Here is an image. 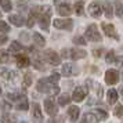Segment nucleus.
Instances as JSON below:
<instances>
[{"label":"nucleus","mask_w":123,"mask_h":123,"mask_svg":"<svg viewBox=\"0 0 123 123\" xmlns=\"http://www.w3.org/2000/svg\"><path fill=\"white\" fill-rule=\"evenodd\" d=\"M36 89L40 93H46V94H50V95H55L60 93V87L57 84L50 83L47 78L40 79L39 82H37V84H36Z\"/></svg>","instance_id":"nucleus-1"},{"label":"nucleus","mask_w":123,"mask_h":123,"mask_svg":"<svg viewBox=\"0 0 123 123\" xmlns=\"http://www.w3.org/2000/svg\"><path fill=\"white\" fill-rule=\"evenodd\" d=\"M42 57H43V60H44L46 62H49V64L53 65V67L60 65V62H61V57H60V54L55 53L54 50H46Z\"/></svg>","instance_id":"nucleus-2"},{"label":"nucleus","mask_w":123,"mask_h":123,"mask_svg":"<svg viewBox=\"0 0 123 123\" xmlns=\"http://www.w3.org/2000/svg\"><path fill=\"white\" fill-rule=\"evenodd\" d=\"M86 37L89 40H91V42H101V35L98 32L95 24H91V25L87 26V29H86Z\"/></svg>","instance_id":"nucleus-3"},{"label":"nucleus","mask_w":123,"mask_h":123,"mask_svg":"<svg viewBox=\"0 0 123 123\" xmlns=\"http://www.w3.org/2000/svg\"><path fill=\"white\" fill-rule=\"evenodd\" d=\"M53 25H54V28H57V29L71 31L72 26H73V21L69 19V18H67V19H60V18H57V19L53 21Z\"/></svg>","instance_id":"nucleus-4"},{"label":"nucleus","mask_w":123,"mask_h":123,"mask_svg":"<svg viewBox=\"0 0 123 123\" xmlns=\"http://www.w3.org/2000/svg\"><path fill=\"white\" fill-rule=\"evenodd\" d=\"M44 111L47 115H50V116H55L57 112H58V108L55 105V101L53 100L51 97L49 98H46L44 100Z\"/></svg>","instance_id":"nucleus-5"},{"label":"nucleus","mask_w":123,"mask_h":123,"mask_svg":"<svg viewBox=\"0 0 123 123\" xmlns=\"http://www.w3.org/2000/svg\"><path fill=\"white\" fill-rule=\"evenodd\" d=\"M105 82L106 84H116L119 82V72L115 69H108L105 72Z\"/></svg>","instance_id":"nucleus-6"},{"label":"nucleus","mask_w":123,"mask_h":123,"mask_svg":"<svg viewBox=\"0 0 123 123\" xmlns=\"http://www.w3.org/2000/svg\"><path fill=\"white\" fill-rule=\"evenodd\" d=\"M89 14L93 18H100L101 14H102V7L98 1H93L89 6Z\"/></svg>","instance_id":"nucleus-7"},{"label":"nucleus","mask_w":123,"mask_h":123,"mask_svg":"<svg viewBox=\"0 0 123 123\" xmlns=\"http://www.w3.org/2000/svg\"><path fill=\"white\" fill-rule=\"evenodd\" d=\"M86 95H87V89L86 87H82V86H79L75 89L72 94V100L76 101V102H80V101H83L86 98Z\"/></svg>","instance_id":"nucleus-8"},{"label":"nucleus","mask_w":123,"mask_h":123,"mask_svg":"<svg viewBox=\"0 0 123 123\" xmlns=\"http://www.w3.org/2000/svg\"><path fill=\"white\" fill-rule=\"evenodd\" d=\"M101 28H102V31H104V33L106 35V36H109V37H115V39H119V36L116 35V29H115V26L113 25H111V24H104L102 22V25H101Z\"/></svg>","instance_id":"nucleus-9"},{"label":"nucleus","mask_w":123,"mask_h":123,"mask_svg":"<svg viewBox=\"0 0 123 123\" xmlns=\"http://www.w3.org/2000/svg\"><path fill=\"white\" fill-rule=\"evenodd\" d=\"M87 55V53L82 49H72V50H69V57L72 58V60H80V58H84V57Z\"/></svg>","instance_id":"nucleus-10"},{"label":"nucleus","mask_w":123,"mask_h":123,"mask_svg":"<svg viewBox=\"0 0 123 123\" xmlns=\"http://www.w3.org/2000/svg\"><path fill=\"white\" fill-rule=\"evenodd\" d=\"M79 115H80V109H79V106H76V105L69 106V109H68V116H69V119H71L72 122H78Z\"/></svg>","instance_id":"nucleus-11"},{"label":"nucleus","mask_w":123,"mask_h":123,"mask_svg":"<svg viewBox=\"0 0 123 123\" xmlns=\"http://www.w3.org/2000/svg\"><path fill=\"white\" fill-rule=\"evenodd\" d=\"M8 21L14 25V26H22L24 24H25V19H24L21 15H18V14H10L8 15Z\"/></svg>","instance_id":"nucleus-12"},{"label":"nucleus","mask_w":123,"mask_h":123,"mask_svg":"<svg viewBox=\"0 0 123 123\" xmlns=\"http://www.w3.org/2000/svg\"><path fill=\"white\" fill-rule=\"evenodd\" d=\"M57 11H58V14H60V15H62V17H68V15H71L72 10H71V6H69V4H67V3H62V4H58V7H57Z\"/></svg>","instance_id":"nucleus-13"},{"label":"nucleus","mask_w":123,"mask_h":123,"mask_svg":"<svg viewBox=\"0 0 123 123\" xmlns=\"http://www.w3.org/2000/svg\"><path fill=\"white\" fill-rule=\"evenodd\" d=\"M33 67L36 69H39V71H44L46 67H44V60H43V57L42 54H36L33 58Z\"/></svg>","instance_id":"nucleus-14"},{"label":"nucleus","mask_w":123,"mask_h":123,"mask_svg":"<svg viewBox=\"0 0 123 123\" xmlns=\"http://www.w3.org/2000/svg\"><path fill=\"white\" fill-rule=\"evenodd\" d=\"M29 64H31V60H29L28 55H17V67L18 68H26L29 67Z\"/></svg>","instance_id":"nucleus-15"},{"label":"nucleus","mask_w":123,"mask_h":123,"mask_svg":"<svg viewBox=\"0 0 123 123\" xmlns=\"http://www.w3.org/2000/svg\"><path fill=\"white\" fill-rule=\"evenodd\" d=\"M32 116L33 119H37V120H42L43 119V113H42V108L37 102H35L32 105Z\"/></svg>","instance_id":"nucleus-16"},{"label":"nucleus","mask_w":123,"mask_h":123,"mask_svg":"<svg viewBox=\"0 0 123 123\" xmlns=\"http://www.w3.org/2000/svg\"><path fill=\"white\" fill-rule=\"evenodd\" d=\"M24 50V46L19 43V42H11V44H10V47H8V53H11V54H18L19 51Z\"/></svg>","instance_id":"nucleus-17"},{"label":"nucleus","mask_w":123,"mask_h":123,"mask_svg":"<svg viewBox=\"0 0 123 123\" xmlns=\"http://www.w3.org/2000/svg\"><path fill=\"white\" fill-rule=\"evenodd\" d=\"M32 39H33V43L37 46V47H44L46 40H44V37H43L40 33H37V32H33V35H32Z\"/></svg>","instance_id":"nucleus-18"},{"label":"nucleus","mask_w":123,"mask_h":123,"mask_svg":"<svg viewBox=\"0 0 123 123\" xmlns=\"http://www.w3.org/2000/svg\"><path fill=\"white\" fill-rule=\"evenodd\" d=\"M0 76L4 78L6 80H11L17 76V72L14 71H10V69H0Z\"/></svg>","instance_id":"nucleus-19"},{"label":"nucleus","mask_w":123,"mask_h":123,"mask_svg":"<svg viewBox=\"0 0 123 123\" xmlns=\"http://www.w3.org/2000/svg\"><path fill=\"white\" fill-rule=\"evenodd\" d=\"M82 123H98V119L95 117L94 113L87 112V113H84L83 117H82Z\"/></svg>","instance_id":"nucleus-20"},{"label":"nucleus","mask_w":123,"mask_h":123,"mask_svg":"<svg viewBox=\"0 0 123 123\" xmlns=\"http://www.w3.org/2000/svg\"><path fill=\"white\" fill-rule=\"evenodd\" d=\"M106 97H108V104L113 105V104H115V102L117 101V91H116L115 89H111L109 91H108Z\"/></svg>","instance_id":"nucleus-21"},{"label":"nucleus","mask_w":123,"mask_h":123,"mask_svg":"<svg viewBox=\"0 0 123 123\" xmlns=\"http://www.w3.org/2000/svg\"><path fill=\"white\" fill-rule=\"evenodd\" d=\"M73 73H76V69L73 68V65L71 64H65L64 67H62V75L64 76H71Z\"/></svg>","instance_id":"nucleus-22"},{"label":"nucleus","mask_w":123,"mask_h":123,"mask_svg":"<svg viewBox=\"0 0 123 123\" xmlns=\"http://www.w3.org/2000/svg\"><path fill=\"white\" fill-rule=\"evenodd\" d=\"M104 12H105L106 18H112L113 17V8H112V4L109 1H104Z\"/></svg>","instance_id":"nucleus-23"},{"label":"nucleus","mask_w":123,"mask_h":123,"mask_svg":"<svg viewBox=\"0 0 123 123\" xmlns=\"http://www.w3.org/2000/svg\"><path fill=\"white\" fill-rule=\"evenodd\" d=\"M28 108H29L28 100H26L25 97H22V98L19 100V102H18V105H17V109H18V111H28Z\"/></svg>","instance_id":"nucleus-24"},{"label":"nucleus","mask_w":123,"mask_h":123,"mask_svg":"<svg viewBox=\"0 0 123 123\" xmlns=\"http://www.w3.org/2000/svg\"><path fill=\"white\" fill-rule=\"evenodd\" d=\"M71 102V97L68 94H61L60 95V98H58V104L61 106H65V105H68Z\"/></svg>","instance_id":"nucleus-25"},{"label":"nucleus","mask_w":123,"mask_h":123,"mask_svg":"<svg viewBox=\"0 0 123 123\" xmlns=\"http://www.w3.org/2000/svg\"><path fill=\"white\" fill-rule=\"evenodd\" d=\"M83 8H84V1L83 0L76 1V4H75V12H76L78 15H83Z\"/></svg>","instance_id":"nucleus-26"},{"label":"nucleus","mask_w":123,"mask_h":123,"mask_svg":"<svg viewBox=\"0 0 123 123\" xmlns=\"http://www.w3.org/2000/svg\"><path fill=\"white\" fill-rule=\"evenodd\" d=\"M94 115L98 120H104V119L108 117V113H106L104 109H94Z\"/></svg>","instance_id":"nucleus-27"},{"label":"nucleus","mask_w":123,"mask_h":123,"mask_svg":"<svg viewBox=\"0 0 123 123\" xmlns=\"http://www.w3.org/2000/svg\"><path fill=\"white\" fill-rule=\"evenodd\" d=\"M0 4H1L3 11H11V8H12L11 0H0Z\"/></svg>","instance_id":"nucleus-28"},{"label":"nucleus","mask_w":123,"mask_h":123,"mask_svg":"<svg viewBox=\"0 0 123 123\" xmlns=\"http://www.w3.org/2000/svg\"><path fill=\"white\" fill-rule=\"evenodd\" d=\"M115 14H116L117 17H123V6H122V3L119 1V0H116L115 1Z\"/></svg>","instance_id":"nucleus-29"},{"label":"nucleus","mask_w":123,"mask_h":123,"mask_svg":"<svg viewBox=\"0 0 123 123\" xmlns=\"http://www.w3.org/2000/svg\"><path fill=\"white\" fill-rule=\"evenodd\" d=\"M116 60H117V57H116V54H115V51L113 50L108 51V54H106V57H105V61L108 62V64H112V62H115Z\"/></svg>","instance_id":"nucleus-30"},{"label":"nucleus","mask_w":123,"mask_h":123,"mask_svg":"<svg viewBox=\"0 0 123 123\" xmlns=\"http://www.w3.org/2000/svg\"><path fill=\"white\" fill-rule=\"evenodd\" d=\"M8 61H10L8 51H6V50H0V62H1V64H7Z\"/></svg>","instance_id":"nucleus-31"},{"label":"nucleus","mask_w":123,"mask_h":123,"mask_svg":"<svg viewBox=\"0 0 123 123\" xmlns=\"http://www.w3.org/2000/svg\"><path fill=\"white\" fill-rule=\"evenodd\" d=\"M7 32H10V25L6 21L0 19V33H7Z\"/></svg>","instance_id":"nucleus-32"},{"label":"nucleus","mask_w":123,"mask_h":123,"mask_svg":"<svg viewBox=\"0 0 123 123\" xmlns=\"http://www.w3.org/2000/svg\"><path fill=\"white\" fill-rule=\"evenodd\" d=\"M31 84H32V73L26 72L25 76H24V86H25V87H29Z\"/></svg>","instance_id":"nucleus-33"},{"label":"nucleus","mask_w":123,"mask_h":123,"mask_svg":"<svg viewBox=\"0 0 123 123\" xmlns=\"http://www.w3.org/2000/svg\"><path fill=\"white\" fill-rule=\"evenodd\" d=\"M47 79H49V82H50V83L57 84V83H58V80H60V73H57V72L51 73V76H50V78H47Z\"/></svg>","instance_id":"nucleus-34"},{"label":"nucleus","mask_w":123,"mask_h":123,"mask_svg":"<svg viewBox=\"0 0 123 123\" xmlns=\"http://www.w3.org/2000/svg\"><path fill=\"white\" fill-rule=\"evenodd\" d=\"M21 98H22L21 93H8V94H7V100L14 101V100H21Z\"/></svg>","instance_id":"nucleus-35"},{"label":"nucleus","mask_w":123,"mask_h":123,"mask_svg":"<svg viewBox=\"0 0 123 123\" xmlns=\"http://www.w3.org/2000/svg\"><path fill=\"white\" fill-rule=\"evenodd\" d=\"M113 115H115V116H117V117H122L123 116V106L122 105H116V106H115Z\"/></svg>","instance_id":"nucleus-36"},{"label":"nucleus","mask_w":123,"mask_h":123,"mask_svg":"<svg viewBox=\"0 0 123 123\" xmlns=\"http://www.w3.org/2000/svg\"><path fill=\"white\" fill-rule=\"evenodd\" d=\"M73 43H75V44H79V46H84L86 44V40H84V37H82V36H75V37H73Z\"/></svg>","instance_id":"nucleus-37"},{"label":"nucleus","mask_w":123,"mask_h":123,"mask_svg":"<svg viewBox=\"0 0 123 123\" xmlns=\"http://www.w3.org/2000/svg\"><path fill=\"white\" fill-rule=\"evenodd\" d=\"M35 21H36V18H35L32 14H29V18H28V21H26V26H28V28H33Z\"/></svg>","instance_id":"nucleus-38"},{"label":"nucleus","mask_w":123,"mask_h":123,"mask_svg":"<svg viewBox=\"0 0 123 123\" xmlns=\"http://www.w3.org/2000/svg\"><path fill=\"white\" fill-rule=\"evenodd\" d=\"M1 122L3 123H14L12 122V117H10L8 115H4V116L1 117Z\"/></svg>","instance_id":"nucleus-39"},{"label":"nucleus","mask_w":123,"mask_h":123,"mask_svg":"<svg viewBox=\"0 0 123 123\" xmlns=\"http://www.w3.org/2000/svg\"><path fill=\"white\" fill-rule=\"evenodd\" d=\"M7 42H8V37H7L6 35H0V46L6 44Z\"/></svg>","instance_id":"nucleus-40"},{"label":"nucleus","mask_w":123,"mask_h":123,"mask_svg":"<svg viewBox=\"0 0 123 123\" xmlns=\"http://www.w3.org/2000/svg\"><path fill=\"white\" fill-rule=\"evenodd\" d=\"M26 3H28V0H19V1H18V8H19V10L24 8V7L26 6Z\"/></svg>","instance_id":"nucleus-41"},{"label":"nucleus","mask_w":123,"mask_h":123,"mask_svg":"<svg viewBox=\"0 0 123 123\" xmlns=\"http://www.w3.org/2000/svg\"><path fill=\"white\" fill-rule=\"evenodd\" d=\"M1 106L4 108V111H11V105H10V104H7L6 101H4V102H1Z\"/></svg>","instance_id":"nucleus-42"},{"label":"nucleus","mask_w":123,"mask_h":123,"mask_svg":"<svg viewBox=\"0 0 123 123\" xmlns=\"http://www.w3.org/2000/svg\"><path fill=\"white\" fill-rule=\"evenodd\" d=\"M53 123H64V116H57L55 119H53Z\"/></svg>","instance_id":"nucleus-43"},{"label":"nucleus","mask_w":123,"mask_h":123,"mask_svg":"<svg viewBox=\"0 0 123 123\" xmlns=\"http://www.w3.org/2000/svg\"><path fill=\"white\" fill-rule=\"evenodd\" d=\"M61 54H62V55H60V57H64V58H67V57H69V50H67V49H64Z\"/></svg>","instance_id":"nucleus-44"},{"label":"nucleus","mask_w":123,"mask_h":123,"mask_svg":"<svg viewBox=\"0 0 123 123\" xmlns=\"http://www.w3.org/2000/svg\"><path fill=\"white\" fill-rule=\"evenodd\" d=\"M93 54H94V57H101L102 50H94V51H93Z\"/></svg>","instance_id":"nucleus-45"},{"label":"nucleus","mask_w":123,"mask_h":123,"mask_svg":"<svg viewBox=\"0 0 123 123\" xmlns=\"http://www.w3.org/2000/svg\"><path fill=\"white\" fill-rule=\"evenodd\" d=\"M116 62H117V67L123 68V57H120L119 60H116Z\"/></svg>","instance_id":"nucleus-46"},{"label":"nucleus","mask_w":123,"mask_h":123,"mask_svg":"<svg viewBox=\"0 0 123 123\" xmlns=\"http://www.w3.org/2000/svg\"><path fill=\"white\" fill-rule=\"evenodd\" d=\"M21 39L28 40V35H26V32H22V33H21Z\"/></svg>","instance_id":"nucleus-47"},{"label":"nucleus","mask_w":123,"mask_h":123,"mask_svg":"<svg viewBox=\"0 0 123 123\" xmlns=\"http://www.w3.org/2000/svg\"><path fill=\"white\" fill-rule=\"evenodd\" d=\"M120 94H122V97H123V86L120 87Z\"/></svg>","instance_id":"nucleus-48"},{"label":"nucleus","mask_w":123,"mask_h":123,"mask_svg":"<svg viewBox=\"0 0 123 123\" xmlns=\"http://www.w3.org/2000/svg\"><path fill=\"white\" fill-rule=\"evenodd\" d=\"M0 94H1V89H0Z\"/></svg>","instance_id":"nucleus-49"},{"label":"nucleus","mask_w":123,"mask_h":123,"mask_svg":"<svg viewBox=\"0 0 123 123\" xmlns=\"http://www.w3.org/2000/svg\"><path fill=\"white\" fill-rule=\"evenodd\" d=\"M21 123H26V122H21Z\"/></svg>","instance_id":"nucleus-50"}]
</instances>
